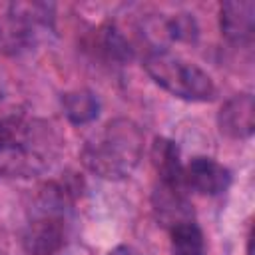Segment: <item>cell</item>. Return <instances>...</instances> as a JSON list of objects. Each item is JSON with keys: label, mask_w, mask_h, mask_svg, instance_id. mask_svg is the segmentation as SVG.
<instances>
[{"label": "cell", "mask_w": 255, "mask_h": 255, "mask_svg": "<svg viewBox=\"0 0 255 255\" xmlns=\"http://www.w3.org/2000/svg\"><path fill=\"white\" fill-rule=\"evenodd\" d=\"M62 110L72 124H90L100 114V100L90 90H74L62 96Z\"/></svg>", "instance_id": "cell-11"}, {"label": "cell", "mask_w": 255, "mask_h": 255, "mask_svg": "<svg viewBox=\"0 0 255 255\" xmlns=\"http://www.w3.org/2000/svg\"><path fill=\"white\" fill-rule=\"evenodd\" d=\"M110 255H141L139 251H135L133 247H128V245H120V247H116Z\"/></svg>", "instance_id": "cell-15"}, {"label": "cell", "mask_w": 255, "mask_h": 255, "mask_svg": "<svg viewBox=\"0 0 255 255\" xmlns=\"http://www.w3.org/2000/svg\"><path fill=\"white\" fill-rule=\"evenodd\" d=\"M66 243L64 215L40 213L26 225L22 247L26 255H56Z\"/></svg>", "instance_id": "cell-5"}, {"label": "cell", "mask_w": 255, "mask_h": 255, "mask_svg": "<svg viewBox=\"0 0 255 255\" xmlns=\"http://www.w3.org/2000/svg\"><path fill=\"white\" fill-rule=\"evenodd\" d=\"M151 163L157 173V181L185 189L183 163L179 159V147L171 139L157 137L151 145Z\"/></svg>", "instance_id": "cell-10"}, {"label": "cell", "mask_w": 255, "mask_h": 255, "mask_svg": "<svg viewBox=\"0 0 255 255\" xmlns=\"http://www.w3.org/2000/svg\"><path fill=\"white\" fill-rule=\"evenodd\" d=\"M102 32H104L102 34V48H104V52L112 60H129L131 50H129L128 42L124 40V36L116 28H106Z\"/></svg>", "instance_id": "cell-14"}, {"label": "cell", "mask_w": 255, "mask_h": 255, "mask_svg": "<svg viewBox=\"0 0 255 255\" xmlns=\"http://www.w3.org/2000/svg\"><path fill=\"white\" fill-rule=\"evenodd\" d=\"M151 205H153L155 219L169 231L177 225L193 221L191 203L187 201L185 189L181 187H173V185H165L157 181L151 193Z\"/></svg>", "instance_id": "cell-8"}, {"label": "cell", "mask_w": 255, "mask_h": 255, "mask_svg": "<svg viewBox=\"0 0 255 255\" xmlns=\"http://www.w3.org/2000/svg\"><path fill=\"white\" fill-rule=\"evenodd\" d=\"M143 68L157 86L175 98L207 102L215 96V84L207 72L163 48L151 50L143 58Z\"/></svg>", "instance_id": "cell-2"}, {"label": "cell", "mask_w": 255, "mask_h": 255, "mask_svg": "<svg viewBox=\"0 0 255 255\" xmlns=\"http://www.w3.org/2000/svg\"><path fill=\"white\" fill-rule=\"evenodd\" d=\"M52 6L40 2L12 4L8 14L0 18V54L16 56L26 52L36 42V26L48 24Z\"/></svg>", "instance_id": "cell-3"}, {"label": "cell", "mask_w": 255, "mask_h": 255, "mask_svg": "<svg viewBox=\"0 0 255 255\" xmlns=\"http://www.w3.org/2000/svg\"><path fill=\"white\" fill-rule=\"evenodd\" d=\"M183 181L185 187L195 189L201 195H221L231 185V171L219 161L197 155L187 165H183Z\"/></svg>", "instance_id": "cell-6"}, {"label": "cell", "mask_w": 255, "mask_h": 255, "mask_svg": "<svg viewBox=\"0 0 255 255\" xmlns=\"http://www.w3.org/2000/svg\"><path fill=\"white\" fill-rule=\"evenodd\" d=\"M50 143L40 129L28 139L0 141V179L32 177L50 165Z\"/></svg>", "instance_id": "cell-4"}, {"label": "cell", "mask_w": 255, "mask_h": 255, "mask_svg": "<svg viewBox=\"0 0 255 255\" xmlns=\"http://www.w3.org/2000/svg\"><path fill=\"white\" fill-rule=\"evenodd\" d=\"M219 131L231 139H247L255 128V102L251 94L231 96L217 114Z\"/></svg>", "instance_id": "cell-7"}, {"label": "cell", "mask_w": 255, "mask_h": 255, "mask_svg": "<svg viewBox=\"0 0 255 255\" xmlns=\"http://www.w3.org/2000/svg\"><path fill=\"white\" fill-rule=\"evenodd\" d=\"M145 135L129 118H114L100 128L82 147L84 167L102 179L131 175L143 155Z\"/></svg>", "instance_id": "cell-1"}, {"label": "cell", "mask_w": 255, "mask_h": 255, "mask_svg": "<svg viewBox=\"0 0 255 255\" xmlns=\"http://www.w3.org/2000/svg\"><path fill=\"white\" fill-rule=\"evenodd\" d=\"M171 253L173 255H205V239L195 221H189L171 229Z\"/></svg>", "instance_id": "cell-12"}, {"label": "cell", "mask_w": 255, "mask_h": 255, "mask_svg": "<svg viewBox=\"0 0 255 255\" xmlns=\"http://www.w3.org/2000/svg\"><path fill=\"white\" fill-rule=\"evenodd\" d=\"M161 34L175 42H193L197 36V24L189 14L171 16L161 24Z\"/></svg>", "instance_id": "cell-13"}, {"label": "cell", "mask_w": 255, "mask_h": 255, "mask_svg": "<svg viewBox=\"0 0 255 255\" xmlns=\"http://www.w3.org/2000/svg\"><path fill=\"white\" fill-rule=\"evenodd\" d=\"M219 26L231 44H249L255 32V4L251 0L223 2L219 8Z\"/></svg>", "instance_id": "cell-9"}]
</instances>
